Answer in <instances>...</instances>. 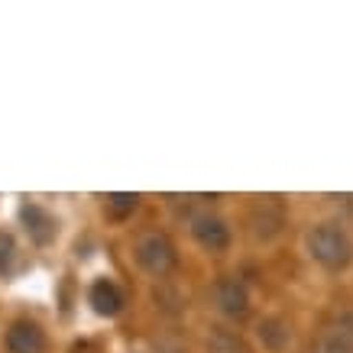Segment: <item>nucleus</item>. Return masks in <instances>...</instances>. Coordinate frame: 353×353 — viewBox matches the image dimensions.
Wrapping results in <instances>:
<instances>
[{"instance_id":"7","label":"nucleus","mask_w":353,"mask_h":353,"mask_svg":"<svg viewBox=\"0 0 353 353\" xmlns=\"http://www.w3.org/2000/svg\"><path fill=\"white\" fill-rule=\"evenodd\" d=\"M7 350L10 353H43L46 334L30 321H17L10 331H7Z\"/></svg>"},{"instance_id":"10","label":"nucleus","mask_w":353,"mask_h":353,"mask_svg":"<svg viewBox=\"0 0 353 353\" xmlns=\"http://www.w3.org/2000/svg\"><path fill=\"white\" fill-rule=\"evenodd\" d=\"M139 208V194H130V192H117V194H108V214L123 221L130 217L133 211Z\"/></svg>"},{"instance_id":"9","label":"nucleus","mask_w":353,"mask_h":353,"mask_svg":"<svg viewBox=\"0 0 353 353\" xmlns=\"http://www.w3.org/2000/svg\"><path fill=\"white\" fill-rule=\"evenodd\" d=\"M259 341L266 343L269 350H285L292 341V331H289V324L285 321H279V318H269V321L259 324Z\"/></svg>"},{"instance_id":"1","label":"nucleus","mask_w":353,"mask_h":353,"mask_svg":"<svg viewBox=\"0 0 353 353\" xmlns=\"http://www.w3.org/2000/svg\"><path fill=\"white\" fill-rule=\"evenodd\" d=\"M308 253L324 269H347L353 259V243L341 227L321 224L314 230H308Z\"/></svg>"},{"instance_id":"3","label":"nucleus","mask_w":353,"mask_h":353,"mask_svg":"<svg viewBox=\"0 0 353 353\" xmlns=\"http://www.w3.org/2000/svg\"><path fill=\"white\" fill-rule=\"evenodd\" d=\"M192 236L211 253H221L230 246V227L217 214H192Z\"/></svg>"},{"instance_id":"6","label":"nucleus","mask_w":353,"mask_h":353,"mask_svg":"<svg viewBox=\"0 0 353 353\" xmlns=\"http://www.w3.org/2000/svg\"><path fill=\"white\" fill-rule=\"evenodd\" d=\"M20 217H23V224H26V234L32 236V243H52L55 240V221L49 211H43L39 204H23L20 208Z\"/></svg>"},{"instance_id":"5","label":"nucleus","mask_w":353,"mask_h":353,"mask_svg":"<svg viewBox=\"0 0 353 353\" xmlns=\"http://www.w3.org/2000/svg\"><path fill=\"white\" fill-rule=\"evenodd\" d=\"M311 353H353V318H341L337 324H327Z\"/></svg>"},{"instance_id":"2","label":"nucleus","mask_w":353,"mask_h":353,"mask_svg":"<svg viewBox=\"0 0 353 353\" xmlns=\"http://www.w3.org/2000/svg\"><path fill=\"white\" fill-rule=\"evenodd\" d=\"M137 263L150 276H169L175 263H179V253H175V246L165 234H143L137 240Z\"/></svg>"},{"instance_id":"11","label":"nucleus","mask_w":353,"mask_h":353,"mask_svg":"<svg viewBox=\"0 0 353 353\" xmlns=\"http://www.w3.org/2000/svg\"><path fill=\"white\" fill-rule=\"evenodd\" d=\"M17 253V243H13L10 234H0V272H10V259Z\"/></svg>"},{"instance_id":"4","label":"nucleus","mask_w":353,"mask_h":353,"mask_svg":"<svg viewBox=\"0 0 353 353\" xmlns=\"http://www.w3.org/2000/svg\"><path fill=\"white\" fill-rule=\"evenodd\" d=\"M214 301H217V308L224 311V314H230V318H243L246 311H250V295H246L243 282H236L230 276L217 279Z\"/></svg>"},{"instance_id":"8","label":"nucleus","mask_w":353,"mask_h":353,"mask_svg":"<svg viewBox=\"0 0 353 353\" xmlns=\"http://www.w3.org/2000/svg\"><path fill=\"white\" fill-rule=\"evenodd\" d=\"M91 308H94L97 314H104V318H114V314L123 308V295H120V289L114 282L97 279L94 285H91Z\"/></svg>"}]
</instances>
